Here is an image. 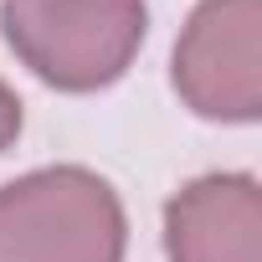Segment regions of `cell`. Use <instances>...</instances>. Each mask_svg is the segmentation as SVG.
Segmentation results:
<instances>
[{
	"instance_id": "277c9868",
	"label": "cell",
	"mask_w": 262,
	"mask_h": 262,
	"mask_svg": "<svg viewBox=\"0 0 262 262\" xmlns=\"http://www.w3.org/2000/svg\"><path fill=\"white\" fill-rule=\"evenodd\" d=\"M170 262H262V190L247 170H211L165 201Z\"/></svg>"
},
{
	"instance_id": "3957f363",
	"label": "cell",
	"mask_w": 262,
	"mask_h": 262,
	"mask_svg": "<svg viewBox=\"0 0 262 262\" xmlns=\"http://www.w3.org/2000/svg\"><path fill=\"white\" fill-rule=\"evenodd\" d=\"M257 26H262V0H201L190 11L170 57V82L190 113L211 123L262 118Z\"/></svg>"
},
{
	"instance_id": "7a4b0ae2",
	"label": "cell",
	"mask_w": 262,
	"mask_h": 262,
	"mask_svg": "<svg viewBox=\"0 0 262 262\" xmlns=\"http://www.w3.org/2000/svg\"><path fill=\"white\" fill-rule=\"evenodd\" d=\"M128 216L88 165H47L0 185V262H123Z\"/></svg>"
},
{
	"instance_id": "6da1fadb",
	"label": "cell",
	"mask_w": 262,
	"mask_h": 262,
	"mask_svg": "<svg viewBox=\"0 0 262 262\" xmlns=\"http://www.w3.org/2000/svg\"><path fill=\"white\" fill-rule=\"evenodd\" d=\"M6 47L57 93H98L134 67L149 36L144 0H0Z\"/></svg>"
},
{
	"instance_id": "5b68a950",
	"label": "cell",
	"mask_w": 262,
	"mask_h": 262,
	"mask_svg": "<svg viewBox=\"0 0 262 262\" xmlns=\"http://www.w3.org/2000/svg\"><path fill=\"white\" fill-rule=\"evenodd\" d=\"M16 139H21V98L0 82V155H6Z\"/></svg>"
}]
</instances>
